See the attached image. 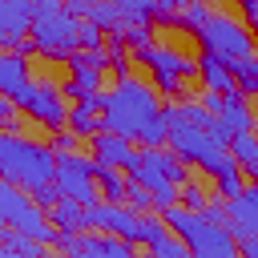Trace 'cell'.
Here are the masks:
<instances>
[{"instance_id": "6da1fadb", "label": "cell", "mask_w": 258, "mask_h": 258, "mask_svg": "<svg viewBox=\"0 0 258 258\" xmlns=\"http://www.w3.org/2000/svg\"><path fill=\"white\" fill-rule=\"evenodd\" d=\"M157 113H161L157 93H153L145 81H137V77L121 73V77H117V85L105 93L101 129H105V133H117V137H125V141H137V137H141V129H145Z\"/></svg>"}, {"instance_id": "7a4b0ae2", "label": "cell", "mask_w": 258, "mask_h": 258, "mask_svg": "<svg viewBox=\"0 0 258 258\" xmlns=\"http://www.w3.org/2000/svg\"><path fill=\"white\" fill-rule=\"evenodd\" d=\"M165 226L185 242L189 258H242L238 254V238L230 234V226H218L210 222L202 210H189V206H165L161 210Z\"/></svg>"}, {"instance_id": "3957f363", "label": "cell", "mask_w": 258, "mask_h": 258, "mask_svg": "<svg viewBox=\"0 0 258 258\" xmlns=\"http://www.w3.org/2000/svg\"><path fill=\"white\" fill-rule=\"evenodd\" d=\"M52 169H56V153L48 145L24 141L16 133H0V177L4 181L32 194L52 181Z\"/></svg>"}, {"instance_id": "277c9868", "label": "cell", "mask_w": 258, "mask_h": 258, "mask_svg": "<svg viewBox=\"0 0 258 258\" xmlns=\"http://www.w3.org/2000/svg\"><path fill=\"white\" fill-rule=\"evenodd\" d=\"M194 36H198L202 48L218 52L226 64H234V60H242V56L254 52V36H250V28H246L242 20H234V16H222V12H210L206 24H202Z\"/></svg>"}, {"instance_id": "5b68a950", "label": "cell", "mask_w": 258, "mask_h": 258, "mask_svg": "<svg viewBox=\"0 0 258 258\" xmlns=\"http://www.w3.org/2000/svg\"><path fill=\"white\" fill-rule=\"evenodd\" d=\"M28 44H32L36 52H44V56L64 60L69 52L81 48V20H77L73 12H64V8L44 12V16H32V40H28Z\"/></svg>"}, {"instance_id": "8992f818", "label": "cell", "mask_w": 258, "mask_h": 258, "mask_svg": "<svg viewBox=\"0 0 258 258\" xmlns=\"http://www.w3.org/2000/svg\"><path fill=\"white\" fill-rule=\"evenodd\" d=\"M133 56L153 73V81H157V89H161L165 97H185V81L198 73L194 60H185L181 52H173V48H165V44H149V48H141V52H133Z\"/></svg>"}, {"instance_id": "52a82bcc", "label": "cell", "mask_w": 258, "mask_h": 258, "mask_svg": "<svg viewBox=\"0 0 258 258\" xmlns=\"http://www.w3.org/2000/svg\"><path fill=\"white\" fill-rule=\"evenodd\" d=\"M52 185L60 189V198H73L81 206L97 202V177H93V161L81 153H56V169H52Z\"/></svg>"}, {"instance_id": "ba28073f", "label": "cell", "mask_w": 258, "mask_h": 258, "mask_svg": "<svg viewBox=\"0 0 258 258\" xmlns=\"http://www.w3.org/2000/svg\"><path fill=\"white\" fill-rule=\"evenodd\" d=\"M12 105L16 109H24V113H32L36 121H44V125H64V117H69V105H64V93L56 89V85H40V81H24L16 93H12Z\"/></svg>"}, {"instance_id": "9c48e42d", "label": "cell", "mask_w": 258, "mask_h": 258, "mask_svg": "<svg viewBox=\"0 0 258 258\" xmlns=\"http://www.w3.org/2000/svg\"><path fill=\"white\" fill-rule=\"evenodd\" d=\"M85 230H105L113 238H125V242H137L141 234V214L129 210L125 202H105V206H85Z\"/></svg>"}, {"instance_id": "30bf717a", "label": "cell", "mask_w": 258, "mask_h": 258, "mask_svg": "<svg viewBox=\"0 0 258 258\" xmlns=\"http://www.w3.org/2000/svg\"><path fill=\"white\" fill-rule=\"evenodd\" d=\"M32 28V0H0V48L4 52H32L24 32Z\"/></svg>"}, {"instance_id": "8fae6325", "label": "cell", "mask_w": 258, "mask_h": 258, "mask_svg": "<svg viewBox=\"0 0 258 258\" xmlns=\"http://www.w3.org/2000/svg\"><path fill=\"white\" fill-rule=\"evenodd\" d=\"M202 105L226 125V129H234V133H242V129H254V113H250V105H246V97L238 93V89H230V93H202Z\"/></svg>"}, {"instance_id": "7c38bea8", "label": "cell", "mask_w": 258, "mask_h": 258, "mask_svg": "<svg viewBox=\"0 0 258 258\" xmlns=\"http://www.w3.org/2000/svg\"><path fill=\"white\" fill-rule=\"evenodd\" d=\"M69 258H137L133 242L113 238V234H73V246L64 250Z\"/></svg>"}, {"instance_id": "4fadbf2b", "label": "cell", "mask_w": 258, "mask_h": 258, "mask_svg": "<svg viewBox=\"0 0 258 258\" xmlns=\"http://www.w3.org/2000/svg\"><path fill=\"white\" fill-rule=\"evenodd\" d=\"M226 210H230V234H234L238 242L250 238V234H258V181L242 185V194L230 198Z\"/></svg>"}, {"instance_id": "5bb4252c", "label": "cell", "mask_w": 258, "mask_h": 258, "mask_svg": "<svg viewBox=\"0 0 258 258\" xmlns=\"http://www.w3.org/2000/svg\"><path fill=\"white\" fill-rule=\"evenodd\" d=\"M93 161L97 165H117V169H133L137 165V149H133V141H125V137H117V133H93Z\"/></svg>"}, {"instance_id": "9a60e30c", "label": "cell", "mask_w": 258, "mask_h": 258, "mask_svg": "<svg viewBox=\"0 0 258 258\" xmlns=\"http://www.w3.org/2000/svg\"><path fill=\"white\" fill-rule=\"evenodd\" d=\"M64 60H69L73 81H81L85 89H101L105 69H109V52H105V48H77V52H69Z\"/></svg>"}, {"instance_id": "2e32d148", "label": "cell", "mask_w": 258, "mask_h": 258, "mask_svg": "<svg viewBox=\"0 0 258 258\" xmlns=\"http://www.w3.org/2000/svg\"><path fill=\"white\" fill-rule=\"evenodd\" d=\"M198 73H202V81H206L210 93H230V89H234V73H230V64H226L218 52H210V48H202V56H198Z\"/></svg>"}, {"instance_id": "e0dca14e", "label": "cell", "mask_w": 258, "mask_h": 258, "mask_svg": "<svg viewBox=\"0 0 258 258\" xmlns=\"http://www.w3.org/2000/svg\"><path fill=\"white\" fill-rule=\"evenodd\" d=\"M24 81H28V60H24L20 52H4V48H0V93L12 97Z\"/></svg>"}, {"instance_id": "ac0fdd59", "label": "cell", "mask_w": 258, "mask_h": 258, "mask_svg": "<svg viewBox=\"0 0 258 258\" xmlns=\"http://www.w3.org/2000/svg\"><path fill=\"white\" fill-rule=\"evenodd\" d=\"M93 177H97V185H101V194H105L109 202H125V189H129L125 169H117V165H97V161H93Z\"/></svg>"}, {"instance_id": "d6986e66", "label": "cell", "mask_w": 258, "mask_h": 258, "mask_svg": "<svg viewBox=\"0 0 258 258\" xmlns=\"http://www.w3.org/2000/svg\"><path fill=\"white\" fill-rule=\"evenodd\" d=\"M48 222H52L56 230H73V234H81V230H85V206L73 202V198H60V202L48 210Z\"/></svg>"}, {"instance_id": "ffe728a7", "label": "cell", "mask_w": 258, "mask_h": 258, "mask_svg": "<svg viewBox=\"0 0 258 258\" xmlns=\"http://www.w3.org/2000/svg\"><path fill=\"white\" fill-rule=\"evenodd\" d=\"M64 125H69V133H77V137H93V133H101V113L89 109L85 101H77V105L69 109Z\"/></svg>"}, {"instance_id": "44dd1931", "label": "cell", "mask_w": 258, "mask_h": 258, "mask_svg": "<svg viewBox=\"0 0 258 258\" xmlns=\"http://www.w3.org/2000/svg\"><path fill=\"white\" fill-rule=\"evenodd\" d=\"M230 73H234V89H238L242 97H258V52L234 60Z\"/></svg>"}, {"instance_id": "7402d4cb", "label": "cell", "mask_w": 258, "mask_h": 258, "mask_svg": "<svg viewBox=\"0 0 258 258\" xmlns=\"http://www.w3.org/2000/svg\"><path fill=\"white\" fill-rule=\"evenodd\" d=\"M0 246L12 250V254H20V258H40V254H44V246H40L36 238H28L24 230H12V226L0 230Z\"/></svg>"}, {"instance_id": "603a6c76", "label": "cell", "mask_w": 258, "mask_h": 258, "mask_svg": "<svg viewBox=\"0 0 258 258\" xmlns=\"http://www.w3.org/2000/svg\"><path fill=\"white\" fill-rule=\"evenodd\" d=\"M226 149H230V157H234L238 165H250V161L258 157V133H254V129H242V133L230 137Z\"/></svg>"}, {"instance_id": "cb8c5ba5", "label": "cell", "mask_w": 258, "mask_h": 258, "mask_svg": "<svg viewBox=\"0 0 258 258\" xmlns=\"http://www.w3.org/2000/svg\"><path fill=\"white\" fill-rule=\"evenodd\" d=\"M149 254H153V258H189L185 242H181V238H177L169 226H165V230H161V234L149 242Z\"/></svg>"}, {"instance_id": "d4e9b609", "label": "cell", "mask_w": 258, "mask_h": 258, "mask_svg": "<svg viewBox=\"0 0 258 258\" xmlns=\"http://www.w3.org/2000/svg\"><path fill=\"white\" fill-rule=\"evenodd\" d=\"M173 117L185 121V125H198V129H210V121H214V113H210L202 101H181V105H173Z\"/></svg>"}, {"instance_id": "484cf974", "label": "cell", "mask_w": 258, "mask_h": 258, "mask_svg": "<svg viewBox=\"0 0 258 258\" xmlns=\"http://www.w3.org/2000/svg\"><path fill=\"white\" fill-rule=\"evenodd\" d=\"M125 24H149L153 20V0H113Z\"/></svg>"}, {"instance_id": "4316f807", "label": "cell", "mask_w": 258, "mask_h": 258, "mask_svg": "<svg viewBox=\"0 0 258 258\" xmlns=\"http://www.w3.org/2000/svg\"><path fill=\"white\" fill-rule=\"evenodd\" d=\"M206 16H210V12H206V4H202V0H185V4L173 12V24H181V28L198 32V28L206 24Z\"/></svg>"}, {"instance_id": "83f0119b", "label": "cell", "mask_w": 258, "mask_h": 258, "mask_svg": "<svg viewBox=\"0 0 258 258\" xmlns=\"http://www.w3.org/2000/svg\"><path fill=\"white\" fill-rule=\"evenodd\" d=\"M214 181H218V198H226V202H230V198H238V194H242V185H246V173H242V165H234V169L218 173Z\"/></svg>"}, {"instance_id": "f1b7e54d", "label": "cell", "mask_w": 258, "mask_h": 258, "mask_svg": "<svg viewBox=\"0 0 258 258\" xmlns=\"http://www.w3.org/2000/svg\"><path fill=\"white\" fill-rule=\"evenodd\" d=\"M125 206H129V210H137V214H145V210H153V194H149L141 181H133V177H129V189H125Z\"/></svg>"}, {"instance_id": "f546056e", "label": "cell", "mask_w": 258, "mask_h": 258, "mask_svg": "<svg viewBox=\"0 0 258 258\" xmlns=\"http://www.w3.org/2000/svg\"><path fill=\"white\" fill-rule=\"evenodd\" d=\"M177 198H181V206H189V210H202V206H206V189H202L198 181L177 185Z\"/></svg>"}, {"instance_id": "4dcf8cb0", "label": "cell", "mask_w": 258, "mask_h": 258, "mask_svg": "<svg viewBox=\"0 0 258 258\" xmlns=\"http://www.w3.org/2000/svg\"><path fill=\"white\" fill-rule=\"evenodd\" d=\"M81 48H105V32L89 20H81Z\"/></svg>"}, {"instance_id": "1f68e13d", "label": "cell", "mask_w": 258, "mask_h": 258, "mask_svg": "<svg viewBox=\"0 0 258 258\" xmlns=\"http://www.w3.org/2000/svg\"><path fill=\"white\" fill-rule=\"evenodd\" d=\"M32 202H36V206H40V210L48 214V210H52V206L60 202V189H56V185L48 181V185H40V189H32Z\"/></svg>"}, {"instance_id": "d6a6232c", "label": "cell", "mask_w": 258, "mask_h": 258, "mask_svg": "<svg viewBox=\"0 0 258 258\" xmlns=\"http://www.w3.org/2000/svg\"><path fill=\"white\" fill-rule=\"evenodd\" d=\"M202 214H206L210 222H218V226H230V210H226V198H218V202H210V198H206Z\"/></svg>"}, {"instance_id": "836d02e7", "label": "cell", "mask_w": 258, "mask_h": 258, "mask_svg": "<svg viewBox=\"0 0 258 258\" xmlns=\"http://www.w3.org/2000/svg\"><path fill=\"white\" fill-rule=\"evenodd\" d=\"M77 141H81L77 133H56L48 149H52V153H77Z\"/></svg>"}, {"instance_id": "e575fe53", "label": "cell", "mask_w": 258, "mask_h": 258, "mask_svg": "<svg viewBox=\"0 0 258 258\" xmlns=\"http://www.w3.org/2000/svg\"><path fill=\"white\" fill-rule=\"evenodd\" d=\"M185 0H153V16H161V20H173V12L181 8Z\"/></svg>"}, {"instance_id": "d590c367", "label": "cell", "mask_w": 258, "mask_h": 258, "mask_svg": "<svg viewBox=\"0 0 258 258\" xmlns=\"http://www.w3.org/2000/svg\"><path fill=\"white\" fill-rule=\"evenodd\" d=\"M242 8H246V28H250V36H258V0H242Z\"/></svg>"}, {"instance_id": "8d00e7d4", "label": "cell", "mask_w": 258, "mask_h": 258, "mask_svg": "<svg viewBox=\"0 0 258 258\" xmlns=\"http://www.w3.org/2000/svg\"><path fill=\"white\" fill-rule=\"evenodd\" d=\"M93 4H97V0H64V12H73V16L81 20V16H85V12L93 8Z\"/></svg>"}, {"instance_id": "74e56055", "label": "cell", "mask_w": 258, "mask_h": 258, "mask_svg": "<svg viewBox=\"0 0 258 258\" xmlns=\"http://www.w3.org/2000/svg\"><path fill=\"white\" fill-rule=\"evenodd\" d=\"M238 254H242V258H258V234L242 238V242H238Z\"/></svg>"}, {"instance_id": "f35d334b", "label": "cell", "mask_w": 258, "mask_h": 258, "mask_svg": "<svg viewBox=\"0 0 258 258\" xmlns=\"http://www.w3.org/2000/svg\"><path fill=\"white\" fill-rule=\"evenodd\" d=\"M12 113H16L12 97H4V93H0V125H8V121H12Z\"/></svg>"}, {"instance_id": "ab89813d", "label": "cell", "mask_w": 258, "mask_h": 258, "mask_svg": "<svg viewBox=\"0 0 258 258\" xmlns=\"http://www.w3.org/2000/svg\"><path fill=\"white\" fill-rule=\"evenodd\" d=\"M242 173H246V177H250V181H258V157H254V161H250V165H242Z\"/></svg>"}, {"instance_id": "60d3db41", "label": "cell", "mask_w": 258, "mask_h": 258, "mask_svg": "<svg viewBox=\"0 0 258 258\" xmlns=\"http://www.w3.org/2000/svg\"><path fill=\"white\" fill-rule=\"evenodd\" d=\"M149 258H153V254H149Z\"/></svg>"}, {"instance_id": "b9f144b4", "label": "cell", "mask_w": 258, "mask_h": 258, "mask_svg": "<svg viewBox=\"0 0 258 258\" xmlns=\"http://www.w3.org/2000/svg\"><path fill=\"white\" fill-rule=\"evenodd\" d=\"M0 230H4V226H0Z\"/></svg>"}]
</instances>
